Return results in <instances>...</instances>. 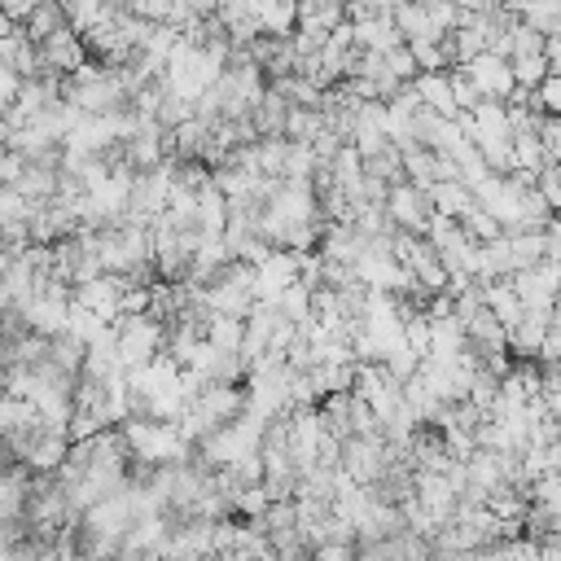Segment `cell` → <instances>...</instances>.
Returning <instances> with one entry per match:
<instances>
[{"label":"cell","instance_id":"1","mask_svg":"<svg viewBox=\"0 0 561 561\" xmlns=\"http://www.w3.org/2000/svg\"><path fill=\"white\" fill-rule=\"evenodd\" d=\"M114 337H118V364H123V373L153 364L162 355V346H167V329L149 311L145 316H123L114 324Z\"/></svg>","mask_w":561,"mask_h":561},{"label":"cell","instance_id":"2","mask_svg":"<svg viewBox=\"0 0 561 561\" xmlns=\"http://www.w3.org/2000/svg\"><path fill=\"white\" fill-rule=\"evenodd\" d=\"M465 75H469V83L478 88V96L482 101H500V105H508L513 101V92H517V79H513V66H508V57H495V53H478L469 66H460Z\"/></svg>","mask_w":561,"mask_h":561},{"label":"cell","instance_id":"3","mask_svg":"<svg viewBox=\"0 0 561 561\" xmlns=\"http://www.w3.org/2000/svg\"><path fill=\"white\" fill-rule=\"evenodd\" d=\"M386 215L394 219V228L399 232H408V237H425L430 232V219H434V206H430V197L416 188V184H394L390 188V197H386Z\"/></svg>","mask_w":561,"mask_h":561},{"label":"cell","instance_id":"4","mask_svg":"<svg viewBox=\"0 0 561 561\" xmlns=\"http://www.w3.org/2000/svg\"><path fill=\"white\" fill-rule=\"evenodd\" d=\"M298 285V254L294 250H272L259 267H254V298L259 302H276L285 289Z\"/></svg>","mask_w":561,"mask_h":561},{"label":"cell","instance_id":"5","mask_svg":"<svg viewBox=\"0 0 561 561\" xmlns=\"http://www.w3.org/2000/svg\"><path fill=\"white\" fill-rule=\"evenodd\" d=\"M412 92H416V101H421L430 114H438V118H460L447 75H416V79H412Z\"/></svg>","mask_w":561,"mask_h":561},{"label":"cell","instance_id":"6","mask_svg":"<svg viewBox=\"0 0 561 561\" xmlns=\"http://www.w3.org/2000/svg\"><path fill=\"white\" fill-rule=\"evenodd\" d=\"M66 26H70V22H66V9H61V4H39L35 18H31L22 31H26L35 44H44V39H53V35L66 31Z\"/></svg>","mask_w":561,"mask_h":561},{"label":"cell","instance_id":"7","mask_svg":"<svg viewBox=\"0 0 561 561\" xmlns=\"http://www.w3.org/2000/svg\"><path fill=\"white\" fill-rule=\"evenodd\" d=\"M460 228H465V232H469L478 245H486V241H495V237H500V224H495V219H491V215H486L478 202H473V206L460 215Z\"/></svg>","mask_w":561,"mask_h":561},{"label":"cell","instance_id":"8","mask_svg":"<svg viewBox=\"0 0 561 561\" xmlns=\"http://www.w3.org/2000/svg\"><path fill=\"white\" fill-rule=\"evenodd\" d=\"M535 188H539V197L548 202V210H561V167H557V162H548V167L535 175Z\"/></svg>","mask_w":561,"mask_h":561},{"label":"cell","instance_id":"9","mask_svg":"<svg viewBox=\"0 0 561 561\" xmlns=\"http://www.w3.org/2000/svg\"><path fill=\"white\" fill-rule=\"evenodd\" d=\"M535 101H539V110H543L548 118H561V75H548V79L539 83Z\"/></svg>","mask_w":561,"mask_h":561},{"label":"cell","instance_id":"10","mask_svg":"<svg viewBox=\"0 0 561 561\" xmlns=\"http://www.w3.org/2000/svg\"><path fill=\"white\" fill-rule=\"evenodd\" d=\"M18 31H22V26H13V22H9V18H4V13H0V44H4V39H9V35H18Z\"/></svg>","mask_w":561,"mask_h":561}]
</instances>
